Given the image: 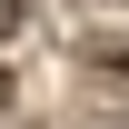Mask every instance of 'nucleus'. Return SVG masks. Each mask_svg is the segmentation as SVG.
I'll use <instances>...</instances> for the list:
<instances>
[{
  "label": "nucleus",
  "mask_w": 129,
  "mask_h": 129,
  "mask_svg": "<svg viewBox=\"0 0 129 129\" xmlns=\"http://www.w3.org/2000/svg\"><path fill=\"white\" fill-rule=\"evenodd\" d=\"M10 10H20V0H0V20H10Z\"/></svg>",
  "instance_id": "1"
}]
</instances>
